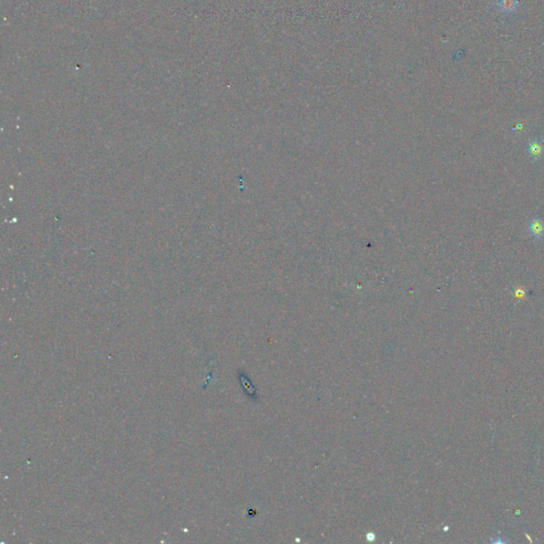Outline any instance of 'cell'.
<instances>
[{"label":"cell","mask_w":544,"mask_h":544,"mask_svg":"<svg viewBox=\"0 0 544 544\" xmlns=\"http://www.w3.org/2000/svg\"><path fill=\"white\" fill-rule=\"evenodd\" d=\"M527 152L533 162H537L544 155V144L538 140H530L527 144Z\"/></svg>","instance_id":"cell-1"},{"label":"cell","mask_w":544,"mask_h":544,"mask_svg":"<svg viewBox=\"0 0 544 544\" xmlns=\"http://www.w3.org/2000/svg\"><path fill=\"white\" fill-rule=\"evenodd\" d=\"M527 230L530 236L535 239H541L544 237V221L540 218H534L528 223Z\"/></svg>","instance_id":"cell-2"},{"label":"cell","mask_w":544,"mask_h":544,"mask_svg":"<svg viewBox=\"0 0 544 544\" xmlns=\"http://www.w3.org/2000/svg\"><path fill=\"white\" fill-rule=\"evenodd\" d=\"M519 6V0H497V8L504 13H512Z\"/></svg>","instance_id":"cell-3"}]
</instances>
